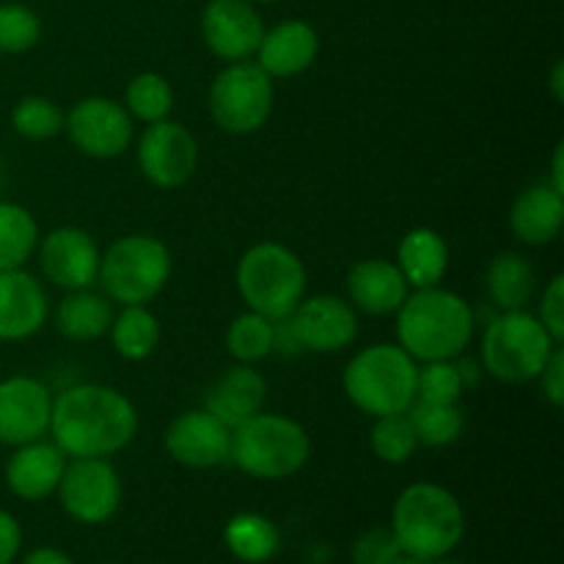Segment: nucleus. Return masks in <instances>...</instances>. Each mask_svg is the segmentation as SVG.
Returning a JSON list of instances; mask_svg holds the SVG:
<instances>
[{"mask_svg": "<svg viewBox=\"0 0 564 564\" xmlns=\"http://www.w3.org/2000/svg\"><path fill=\"white\" fill-rule=\"evenodd\" d=\"M64 121L66 113L58 108V102H53L50 97H39V94L22 97L11 108V127L17 135L28 138V141H50V138L61 135Z\"/></svg>", "mask_w": 564, "mask_h": 564, "instance_id": "nucleus-33", "label": "nucleus"}, {"mask_svg": "<svg viewBox=\"0 0 564 564\" xmlns=\"http://www.w3.org/2000/svg\"><path fill=\"white\" fill-rule=\"evenodd\" d=\"M319 55V33L306 20H281L279 25L264 28V36L257 50V64L270 77H297L314 66Z\"/></svg>", "mask_w": 564, "mask_h": 564, "instance_id": "nucleus-20", "label": "nucleus"}, {"mask_svg": "<svg viewBox=\"0 0 564 564\" xmlns=\"http://www.w3.org/2000/svg\"><path fill=\"white\" fill-rule=\"evenodd\" d=\"M468 389L455 361H427L416 369V400L427 402H460Z\"/></svg>", "mask_w": 564, "mask_h": 564, "instance_id": "nucleus-36", "label": "nucleus"}, {"mask_svg": "<svg viewBox=\"0 0 564 564\" xmlns=\"http://www.w3.org/2000/svg\"><path fill=\"white\" fill-rule=\"evenodd\" d=\"M248 3H253V6H268V3H279V0H248Z\"/></svg>", "mask_w": 564, "mask_h": 564, "instance_id": "nucleus-46", "label": "nucleus"}, {"mask_svg": "<svg viewBox=\"0 0 564 564\" xmlns=\"http://www.w3.org/2000/svg\"><path fill=\"white\" fill-rule=\"evenodd\" d=\"M554 336L545 330L538 314L518 308L499 312L482 334V369L501 383H532L556 350Z\"/></svg>", "mask_w": 564, "mask_h": 564, "instance_id": "nucleus-7", "label": "nucleus"}, {"mask_svg": "<svg viewBox=\"0 0 564 564\" xmlns=\"http://www.w3.org/2000/svg\"><path fill=\"white\" fill-rule=\"evenodd\" d=\"M369 444H372L375 457L389 463V466H402V463L411 460L413 452L419 449L416 430H413L408 413H394V416L375 419Z\"/></svg>", "mask_w": 564, "mask_h": 564, "instance_id": "nucleus-34", "label": "nucleus"}, {"mask_svg": "<svg viewBox=\"0 0 564 564\" xmlns=\"http://www.w3.org/2000/svg\"><path fill=\"white\" fill-rule=\"evenodd\" d=\"M264 400H268V380L262 378V372L253 364H235L209 386L204 408L231 430L257 416L264 408Z\"/></svg>", "mask_w": 564, "mask_h": 564, "instance_id": "nucleus-22", "label": "nucleus"}, {"mask_svg": "<svg viewBox=\"0 0 564 564\" xmlns=\"http://www.w3.org/2000/svg\"><path fill=\"white\" fill-rule=\"evenodd\" d=\"M397 268L405 275L411 290L438 286L449 270V246L430 226H416L408 231L397 248Z\"/></svg>", "mask_w": 564, "mask_h": 564, "instance_id": "nucleus-24", "label": "nucleus"}, {"mask_svg": "<svg viewBox=\"0 0 564 564\" xmlns=\"http://www.w3.org/2000/svg\"><path fill=\"white\" fill-rule=\"evenodd\" d=\"M64 132L69 135L72 147L86 158L113 160L130 149L135 127L121 102L110 97H86L72 105Z\"/></svg>", "mask_w": 564, "mask_h": 564, "instance_id": "nucleus-12", "label": "nucleus"}, {"mask_svg": "<svg viewBox=\"0 0 564 564\" xmlns=\"http://www.w3.org/2000/svg\"><path fill=\"white\" fill-rule=\"evenodd\" d=\"M264 36V20L248 0H209L202 11V39L215 58L251 61Z\"/></svg>", "mask_w": 564, "mask_h": 564, "instance_id": "nucleus-15", "label": "nucleus"}, {"mask_svg": "<svg viewBox=\"0 0 564 564\" xmlns=\"http://www.w3.org/2000/svg\"><path fill=\"white\" fill-rule=\"evenodd\" d=\"M538 319L545 325V330L554 336L556 345H562L564 341V275L562 273H556L554 279L549 281V286L543 290Z\"/></svg>", "mask_w": 564, "mask_h": 564, "instance_id": "nucleus-38", "label": "nucleus"}, {"mask_svg": "<svg viewBox=\"0 0 564 564\" xmlns=\"http://www.w3.org/2000/svg\"><path fill=\"white\" fill-rule=\"evenodd\" d=\"M39 224L17 202H0V270L25 268L39 248Z\"/></svg>", "mask_w": 564, "mask_h": 564, "instance_id": "nucleus-29", "label": "nucleus"}, {"mask_svg": "<svg viewBox=\"0 0 564 564\" xmlns=\"http://www.w3.org/2000/svg\"><path fill=\"white\" fill-rule=\"evenodd\" d=\"M312 457V438L306 427L284 413H264L231 427L229 463L246 477L279 482L301 471Z\"/></svg>", "mask_w": 564, "mask_h": 564, "instance_id": "nucleus-4", "label": "nucleus"}, {"mask_svg": "<svg viewBox=\"0 0 564 564\" xmlns=\"http://www.w3.org/2000/svg\"><path fill=\"white\" fill-rule=\"evenodd\" d=\"M485 290H488L490 303L499 312H518L532 303L534 290H538V275H534L532 262L516 251L499 253L488 264L485 273Z\"/></svg>", "mask_w": 564, "mask_h": 564, "instance_id": "nucleus-26", "label": "nucleus"}, {"mask_svg": "<svg viewBox=\"0 0 564 564\" xmlns=\"http://www.w3.org/2000/svg\"><path fill=\"white\" fill-rule=\"evenodd\" d=\"M0 58H3V53H0Z\"/></svg>", "mask_w": 564, "mask_h": 564, "instance_id": "nucleus-48", "label": "nucleus"}, {"mask_svg": "<svg viewBox=\"0 0 564 564\" xmlns=\"http://www.w3.org/2000/svg\"><path fill=\"white\" fill-rule=\"evenodd\" d=\"M20 564H75V562H72L64 551L44 545V549H33Z\"/></svg>", "mask_w": 564, "mask_h": 564, "instance_id": "nucleus-41", "label": "nucleus"}, {"mask_svg": "<svg viewBox=\"0 0 564 564\" xmlns=\"http://www.w3.org/2000/svg\"><path fill=\"white\" fill-rule=\"evenodd\" d=\"M275 347V323L273 319L262 317L257 312H242L235 317L226 330V352L235 358V364H253L273 352Z\"/></svg>", "mask_w": 564, "mask_h": 564, "instance_id": "nucleus-31", "label": "nucleus"}, {"mask_svg": "<svg viewBox=\"0 0 564 564\" xmlns=\"http://www.w3.org/2000/svg\"><path fill=\"white\" fill-rule=\"evenodd\" d=\"M347 301L356 312L372 314V317H389L405 303L408 286L405 275L400 273L397 262L383 257L361 259L347 273Z\"/></svg>", "mask_w": 564, "mask_h": 564, "instance_id": "nucleus-21", "label": "nucleus"}, {"mask_svg": "<svg viewBox=\"0 0 564 564\" xmlns=\"http://www.w3.org/2000/svg\"><path fill=\"white\" fill-rule=\"evenodd\" d=\"M0 182H3V165H0Z\"/></svg>", "mask_w": 564, "mask_h": 564, "instance_id": "nucleus-47", "label": "nucleus"}, {"mask_svg": "<svg viewBox=\"0 0 564 564\" xmlns=\"http://www.w3.org/2000/svg\"><path fill=\"white\" fill-rule=\"evenodd\" d=\"M402 554L400 543H397L391 527H375L364 532L361 538L352 543V562L356 564H391Z\"/></svg>", "mask_w": 564, "mask_h": 564, "instance_id": "nucleus-37", "label": "nucleus"}, {"mask_svg": "<svg viewBox=\"0 0 564 564\" xmlns=\"http://www.w3.org/2000/svg\"><path fill=\"white\" fill-rule=\"evenodd\" d=\"M229 438L231 430L220 419H215L207 408H193L165 427L163 446L180 466L207 471L229 463Z\"/></svg>", "mask_w": 564, "mask_h": 564, "instance_id": "nucleus-17", "label": "nucleus"}, {"mask_svg": "<svg viewBox=\"0 0 564 564\" xmlns=\"http://www.w3.org/2000/svg\"><path fill=\"white\" fill-rule=\"evenodd\" d=\"M286 323L301 350L319 356L347 350L358 336V312L339 295L303 297Z\"/></svg>", "mask_w": 564, "mask_h": 564, "instance_id": "nucleus-14", "label": "nucleus"}, {"mask_svg": "<svg viewBox=\"0 0 564 564\" xmlns=\"http://www.w3.org/2000/svg\"><path fill=\"white\" fill-rule=\"evenodd\" d=\"M226 549L240 562L264 564L273 560L281 549V534L270 518L259 512H240L224 529Z\"/></svg>", "mask_w": 564, "mask_h": 564, "instance_id": "nucleus-27", "label": "nucleus"}, {"mask_svg": "<svg viewBox=\"0 0 564 564\" xmlns=\"http://www.w3.org/2000/svg\"><path fill=\"white\" fill-rule=\"evenodd\" d=\"M124 110L132 119L143 121V124H154V121L171 119L174 110V88H171L169 77L160 72H141L127 83L124 91Z\"/></svg>", "mask_w": 564, "mask_h": 564, "instance_id": "nucleus-32", "label": "nucleus"}, {"mask_svg": "<svg viewBox=\"0 0 564 564\" xmlns=\"http://www.w3.org/2000/svg\"><path fill=\"white\" fill-rule=\"evenodd\" d=\"M427 564H463V562H452V560H446V556H441V560H433V562H427Z\"/></svg>", "mask_w": 564, "mask_h": 564, "instance_id": "nucleus-45", "label": "nucleus"}, {"mask_svg": "<svg viewBox=\"0 0 564 564\" xmlns=\"http://www.w3.org/2000/svg\"><path fill=\"white\" fill-rule=\"evenodd\" d=\"M55 330L69 341H97L102 339L113 323V306L105 295L91 290L66 292L64 301L55 308Z\"/></svg>", "mask_w": 564, "mask_h": 564, "instance_id": "nucleus-25", "label": "nucleus"}, {"mask_svg": "<svg viewBox=\"0 0 564 564\" xmlns=\"http://www.w3.org/2000/svg\"><path fill=\"white\" fill-rule=\"evenodd\" d=\"M538 380H540V389H543V397L549 400V405L560 411V408L564 405V350H562V345L551 352L549 364H545V369L540 372Z\"/></svg>", "mask_w": 564, "mask_h": 564, "instance_id": "nucleus-39", "label": "nucleus"}, {"mask_svg": "<svg viewBox=\"0 0 564 564\" xmlns=\"http://www.w3.org/2000/svg\"><path fill=\"white\" fill-rule=\"evenodd\" d=\"M235 284L248 312L286 319L306 297V268L292 248L264 240L248 248L235 270Z\"/></svg>", "mask_w": 564, "mask_h": 564, "instance_id": "nucleus-6", "label": "nucleus"}, {"mask_svg": "<svg viewBox=\"0 0 564 564\" xmlns=\"http://www.w3.org/2000/svg\"><path fill=\"white\" fill-rule=\"evenodd\" d=\"M36 253L42 275L58 290H91L97 284L102 251L97 240L80 226H61L39 237Z\"/></svg>", "mask_w": 564, "mask_h": 564, "instance_id": "nucleus-13", "label": "nucleus"}, {"mask_svg": "<svg viewBox=\"0 0 564 564\" xmlns=\"http://www.w3.org/2000/svg\"><path fill=\"white\" fill-rule=\"evenodd\" d=\"M273 77L257 61L226 64L209 86L207 108L226 135H253L273 113Z\"/></svg>", "mask_w": 564, "mask_h": 564, "instance_id": "nucleus-9", "label": "nucleus"}, {"mask_svg": "<svg viewBox=\"0 0 564 564\" xmlns=\"http://www.w3.org/2000/svg\"><path fill=\"white\" fill-rule=\"evenodd\" d=\"M50 314L42 281L25 268L0 270V341H25L44 328Z\"/></svg>", "mask_w": 564, "mask_h": 564, "instance_id": "nucleus-18", "label": "nucleus"}, {"mask_svg": "<svg viewBox=\"0 0 564 564\" xmlns=\"http://www.w3.org/2000/svg\"><path fill=\"white\" fill-rule=\"evenodd\" d=\"M391 564H427V562H422V560H413V556H408V554H400L397 556L394 562Z\"/></svg>", "mask_w": 564, "mask_h": 564, "instance_id": "nucleus-44", "label": "nucleus"}, {"mask_svg": "<svg viewBox=\"0 0 564 564\" xmlns=\"http://www.w3.org/2000/svg\"><path fill=\"white\" fill-rule=\"evenodd\" d=\"M510 229L523 246H549L564 229V193L554 191L549 182L529 185L512 202Z\"/></svg>", "mask_w": 564, "mask_h": 564, "instance_id": "nucleus-23", "label": "nucleus"}, {"mask_svg": "<svg viewBox=\"0 0 564 564\" xmlns=\"http://www.w3.org/2000/svg\"><path fill=\"white\" fill-rule=\"evenodd\" d=\"M22 549V527L11 512L0 510V564H14Z\"/></svg>", "mask_w": 564, "mask_h": 564, "instance_id": "nucleus-40", "label": "nucleus"}, {"mask_svg": "<svg viewBox=\"0 0 564 564\" xmlns=\"http://www.w3.org/2000/svg\"><path fill=\"white\" fill-rule=\"evenodd\" d=\"M391 532L402 554L433 562L449 556L466 534V512L449 488L438 482H413L397 496Z\"/></svg>", "mask_w": 564, "mask_h": 564, "instance_id": "nucleus-3", "label": "nucleus"}, {"mask_svg": "<svg viewBox=\"0 0 564 564\" xmlns=\"http://www.w3.org/2000/svg\"><path fill=\"white\" fill-rule=\"evenodd\" d=\"M138 171L143 180L160 191H176L187 185L198 169V143L193 132L180 121H154L147 124L135 149Z\"/></svg>", "mask_w": 564, "mask_h": 564, "instance_id": "nucleus-11", "label": "nucleus"}, {"mask_svg": "<svg viewBox=\"0 0 564 564\" xmlns=\"http://www.w3.org/2000/svg\"><path fill=\"white\" fill-rule=\"evenodd\" d=\"M66 516L83 527H102L121 507V477L108 457H72L58 485Z\"/></svg>", "mask_w": 564, "mask_h": 564, "instance_id": "nucleus-10", "label": "nucleus"}, {"mask_svg": "<svg viewBox=\"0 0 564 564\" xmlns=\"http://www.w3.org/2000/svg\"><path fill=\"white\" fill-rule=\"evenodd\" d=\"M551 94H554L556 102H564V61H556L554 69H551Z\"/></svg>", "mask_w": 564, "mask_h": 564, "instance_id": "nucleus-43", "label": "nucleus"}, {"mask_svg": "<svg viewBox=\"0 0 564 564\" xmlns=\"http://www.w3.org/2000/svg\"><path fill=\"white\" fill-rule=\"evenodd\" d=\"M545 182H549L554 191L564 193V141L556 143L554 158H551V176Z\"/></svg>", "mask_w": 564, "mask_h": 564, "instance_id": "nucleus-42", "label": "nucleus"}, {"mask_svg": "<svg viewBox=\"0 0 564 564\" xmlns=\"http://www.w3.org/2000/svg\"><path fill=\"white\" fill-rule=\"evenodd\" d=\"M42 39V17L25 3H0V53L22 55Z\"/></svg>", "mask_w": 564, "mask_h": 564, "instance_id": "nucleus-35", "label": "nucleus"}, {"mask_svg": "<svg viewBox=\"0 0 564 564\" xmlns=\"http://www.w3.org/2000/svg\"><path fill=\"white\" fill-rule=\"evenodd\" d=\"M108 334L116 356L124 361H147L160 345V319L147 306H121Z\"/></svg>", "mask_w": 564, "mask_h": 564, "instance_id": "nucleus-28", "label": "nucleus"}, {"mask_svg": "<svg viewBox=\"0 0 564 564\" xmlns=\"http://www.w3.org/2000/svg\"><path fill=\"white\" fill-rule=\"evenodd\" d=\"M53 444L66 457H113L138 435V411L113 386L77 383L53 397Z\"/></svg>", "mask_w": 564, "mask_h": 564, "instance_id": "nucleus-1", "label": "nucleus"}, {"mask_svg": "<svg viewBox=\"0 0 564 564\" xmlns=\"http://www.w3.org/2000/svg\"><path fill=\"white\" fill-rule=\"evenodd\" d=\"M66 463H69V457L53 441L39 438L31 444L14 446L3 468L6 488L20 501L50 499L58 490Z\"/></svg>", "mask_w": 564, "mask_h": 564, "instance_id": "nucleus-19", "label": "nucleus"}, {"mask_svg": "<svg viewBox=\"0 0 564 564\" xmlns=\"http://www.w3.org/2000/svg\"><path fill=\"white\" fill-rule=\"evenodd\" d=\"M413 430H416L419 446H441L455 444L466 430V416H463L460 402H427L416 400L408 408Z\"/></svg>", "mask_w": 564, "mask_h": 564, "instance_id": "nucleus-30", "label": "nucleus"}, {"mask_svg": "<svg viewBox=\"0 0 564 564\" xmlns=\"http://www.w3.org/2000/svg\"><path fill=\"white\" fill-rule=\"evenodd\" d=\"M53 391L31 375L0 380V444L22 446L50 433Z\"/></svg>", "mask_w": 564, "mask_h": 564, "instance_id": "nucleus-16", "label": "nucleus"}, {"mask_svg": "<svg viewBox=\"0 0 564 564\" xmlns=\"http://www.w3.org/2000/svg\"><path fill=\"white\" fill-rule=\"evenodd\" d=\"M419 364L400 345H369L350 358L341 375V386L352 405L367 416L408 413L416 402Z\"/></svg>", "mask_w": 564, "mask_h": 564, "instance_id": "nucleus-5", "label": "nucleus"}, {"mask_svg": "<svg viewBox=\"0 0 564 564\" xmlns=\"http://www.w3.org/2000/svg\"><path fill=\"white\" fill-rule=\"evenodd\" d=\"M474 328L471 303L441 284L411 290L397 308V345L416 364L455 361L471 345Z\"/></svg>", "mask_w": 564, "mask_h": 564, "instance_id": "nucleus-2", "label": "nucleus"}, {"mask_svg": "<svg viewBox=\"0 0 564 564\" xmlns=\"http://www.w3.org/2000/svg\"><path fill=\"white\" fill-rule=\"evenodd\" d=\"M171 251L152 235L119 237L99 259L105 297L119 306H147L165 290L171 279Z\"/></svg>", "mask_w": 564, "mask_h": 564, "instance_id": "nucleus-8", "label": "nucleus"}]
</instances>
